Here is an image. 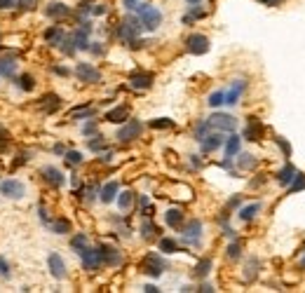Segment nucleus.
Returning a JSON list of instances; mask_svg holds the SVG:
<instances>
[{
	"mask_svg": "<svg viewBox=\"0 0 305 293\" xmlns=\"http://www.w3.org/2000/svg\"><path fill=\"white\" fill-rule=\"evenodd\" d=\"M134 10L139 12V21L146 31H157V28H160V23H162V12L157 10V7H152L148 2H139Z\"/></svg>",
	"mask_w": 305,
	"mask_h": 293,
	"instance_id": "1",
	"label": "nucleus"
},
{
	"mask_svg": "<svg viewBox=\"0 0 305 293\" xmlns=\"http://www.w3.org/2000/svg\"><path fill=\"white\" fill-rule=\"evenodd\" d=\"M141 31H143V26H141L139 17H129L125 21H120V26H117V38H120L127 47H131L136 40H139Z\"/></svg>",
	"mask_w": 305,
	"mask_h": 293,
	"instance_id": "2",
	"label": "nucleus"
},
{
	"mask_svg": "<svg viewBox=\"0 0 305 293\" xmlns=\"http://www.w3.org/2000/svg\"><path fill=\"white\" fill-rule=\"evenodd\" d=\"M164 270H167V260L160 253H148V256L141 260V272L151 274V277H160Z\"/></svg>",
	"mask_w": 305,
	"mask_h": 293,
	"instance_id": "3",
	"label": "nucleus"
},
{
	"mask_svg": "<svg viewBox=\"0 0 305 293\" xmlns=\"http://www.w3.org/2000/svg\"><path fill=\"white\" fill-rule=\"evenodd\" d=\"M141 131H143V125H141L139 120H127L122 127L117 129V141L120 143H129V141L139 139Z\"/></svg>",
	"mask_w": 305,
	"mask_h": 293,
	"instance_id": "4",
	"label": "nucleus"
},
{
	"mask_svg": "<svg viewBox=\"0 0 305 293\" xmlns=\"http://www.w3.org/2000/svg\"><path fill=\"white\" fill-rule=\"evenodd\" d=\"M0 195H5L10 199H22L26 195V186L22 181H17V178H7V181L0 183Z\"/></svg>",
	"mask_w": 305,
	"mask_h": 293,
	"instance_id": "5",
	"label": "nucleus"
},
{
	"mask_svg": "<svg viewBox=\"0 0 305 293\" xmlns=\"http://www.w3.org/2000/svg\"><path fill=\"white\" fill-rule=\"evenodd\" d=\"M209 125L216 131H235L237 129V120L233 115H228V113H214L209 117Z\"/></svg>",
	"mask_w": 305,
	"mask_h": 293,
	"instance_id": "6",
	"label": "nucleus"
},
{
	"mask_svg": "<svg viewBox=\"0 0 305 293\" xmlns=\"http://www.w3.org/2000/svg\"><path fill=\"white\" fill-rule=\"evenodd\" d=\"M186 49L190 54H207L209 52V38L207 35H199V33H193L186 38Z\"/></svg>",
	"mask_w": 305,
	"mask_h": 293,
	"instance_id": "7",
	"label": "nucleus"
},
{
	"mask_svg": "<svg viewBox=\"0 0 305 293\" xmlns=\"http://www.w3.org/2000/svg\"><path fill=\"white\" fill-rule=\"evenodd\" d=\"M80 258H82V265L85 270H89V272H96V270L101 268L104 263H101V253H99V246L92 249V246H85L80 251Z\"/></svg>",
	"mask_w": 305,
	"mask_h": 293,
	"instance_id": "8",
	"label": "nucleus"
},
{
	"mask_svg": "<svg viewBox=\"0 0 305 293\" xmlns=\"http://www.w3.org/2000/svg\"><path fill=\"white\" fill-rule=\"evenodd\" d=\"M181 234H183V239H186L188 244H199V237H202V221H197V218L188 221L186 225L181 228Z\"/></svg>",
	"mask_w": 305,
	"mask_h": 293,
	"instance_id": "9",
	"label": "nucleus"
},
{
	"mask_svg": "<svg viewBox=\"0 0 305 293\" xmlns=\"http://www.w3.org/2000/svg\"><path fill=\"white\" fill-rule=\"evenodd\" d=\"M75 75H78V80H80V82H89V84H94V82L101 80V73L94 68L92 63H85V61L75 66Z\"/></svg>",
	"mask_w": 305,
	"mask_h": 293,
	"instance_id": "10",
	"label": "nucleus"
},
{
	"mask_svg": "<svg viewBox=\"0 0 305 293\" xmlns=\"http://www.w3.org/2000/svg\"><path fill=\"white\" fill-rule=\"evenodd\" d=\"M89 33H92V23L85 21L75 33L70 35L73 42H75V49H89V45H92V42H89Z\"/></svg>",
	"mask_w": 305,
	"mask_h": 293,
	"instance_id": "11",
	"label": "nucleus"
},
{
	"mask_svg": "<svg viewBox=\"0 0 305 293\" xmlns=\"http://www.w3.org/2000/svg\"><path fill=\"white\" fill-rule=\"evenodd\" d=\"M99 253H101V263H104V265L115 268V265H120V263H122V253L117 251L115 246L101 244V246H99Z\"/></svg>",
	"mask_w": 305,
	"mask_h": 293,
	"instance_id": "12",
	"label": "nucleus"
},
{
	"mask_svg": "<svg viewBox=\"0 0 305 293\" xmlns=\"http://www.w3.org/2000/svg\"><path fill=\"white\" fill-rule=\"evenodd\" d=\"M40 174H43V181H45L47 186H52V188H61L64 183H66V176L61 174L57 167H45Z\"/></svg>",
	"mask_w": 305,
	"mask_h": 293,
	"instance_id": "13",
	"label": "nucleus"
},
{
	"mask_svg": "<svg viewBox=\"0 0 305 293\" xmlns=\"http://www.w3.org/2000/svg\"><path fill=\"white\" fill-rule=\"evenodd\" d=\"M47 265H49V272H52L54 279H64L66 277V263H64V258L59 256V253H49Z\"/></svg>",
	"mask_w": 305,
	"mask_h": 293,
	"instance_id": "14",
	"label": "nucleus"
},
{
	"mask_svg": "<svg viewBox=\"0 0 305 293\" xmlns=\"http://www.w3.org/2000/svg\"><path fill=\"white\" fill-rule=\"evenodd\" d=\"M152 80H155L152 73H131V75H129V84H131L134 89H151Z\"/></svg>",
	"mask_w": 305,
	"mask_h": 293,
	"instance_id": "15",
	"label": "nucleus"
},
{
	"mask_svg": "<svg viewBox=\"0 0 305 293\" xmlns=\"http://www.w3.org/2000/svg\"><path fill=\"white\" fill-rule=\"evenodd\" d=\"M263 136V122L258 120V117H249V122H246V129H244V139L246 141H261Z\"/></svg>",
	"mask_w": 305,
	"mask_h": 293,
	"instance_id": "16",
	"label": "nucleus"
},
{
	"mask_svg": "<svg viewBox=\"0 0 305 293\" xmlns=\"http://www.w3.org/2000/svg\"><path fill=\"white\" fill-rule=\"evenodd\" d=\"M199 143H202V152H211V150H216V148H221L223 143H225V139L221 136V131H216V134H207Z\"/></svg>",
	"mask_w": 305,
	"mask_h": 293,
	"instance_id": "17",
	"label": "nucleus"
},
{
	"mask_svg": "<svg viewBox=\"0 0 305 293\" xmlns=\"http://www.w3.org/2000/svg\"><path fill=\"white\" fill-rule=\"evenodd\" d=\"M40 110H43V113H47V115H49V113H54V110H59V108H61V99H59L57 94H45V96H43V99H40Z\"/></svg>",
	"mask_w": 305,
	"mask_h": 293,
	"instance_id": "18",
	"label": "nucleus"
},
{
	"mask_svg": "<svg viewBox=\"0 0 305 293\" xmlns=\"http://www.w3.org/2000/svg\"><path fill=\"white\" fill-rule=\"evenodd\" d=\"M68 14H70V7H66L64 2H49L45 7V17H49V19H64Z\"/></svg>",
	"mask_w": 305,
	"mask_h": 293,
	"instance_id": "19",
	"label": "nucleus"
},
{
	"mask_svg": "<svg viewBox=\"0 0 305 293\" xmlns=\"http://www.w3.org/2000/svg\"><path fill=\"white\" fill-rule=\"evenodd\" d=\"M64 38H66V31H64L61 26H49L45 31V42L47 45H52V47H59Z\"/></svg>",
	"mask_w": 305,
	"mask_h": 293,
	"instance_id": "20",
	"label": "nucleus"
},
{
	"mask_svg": "<svg viewBox=\"0 0 305 293\" xmlns=\"http://www.w3.org/2000/svg\"><path fill=\"white\" fill-rule=\"evenodd\" d=\"M244 89H246V82L244 80H235V84L230 87V92H225V104L235 105L237 101H240V96H242Z\"/></svg>",
	"mask_w": 305,
	"mask_h": 293,
	"instance_id": "21",
	"label": "nucleus"
},
{
	"mask_svg": "<svg viewBox=\"0 0 305 293\" xmlns=\"http://www.w3.org/2000/svg\"><path fill=\"white\" fill-rule=\"evenodd\" d=\"M106 120H108V122H115V125H120V122H127V120H129V108H127V105H117V108H113V110H108V113H106Z\"/></svg>",
	"mask_w": 305,
	"mask_h": 293,
	"instance_id": "22",
	"label": "nucleus"
},
{
	"mask_svg": "<svg viewBox=\"0 0 305 293\" xmlns=\"http://www.w3.org/2000/svg\"><path fill=\"white\" fill-rule=\"evenodd\" d=\"M117 190H120V186H117L115 181H110V183H106V186L99 190V199H101L104 204H110V202L117 197Z\"/></svg>",
	"mask_w": 305,
	"mask_h": 293,
	"instance_id": "23",
	"label": "nucleus"
},
{
	"mask_svg": "<svg viewBox=\"0 0 305 293\" xmlns=\"http://www.w3.org/2000/svg\"><path fill=\"white\" fill-rule=\"evenodd\" d=\"M14 70H17V57L14 54H7V57L0 59V75L10 78V75H14Z\"/></svg>",
	"mask_w": 305,
	"mask_h": 293,
	"instance_id": "24",
	"label": "nucleus"
},
{
	"mask_svg": "<svg viewBox=\"0 0 305 293\" xmlns=\"http://www.w3.org/2000/svg\"><path fill=\"white\" fill-rule=\"evenodd\" d=\"M261 209H263V204H261V202H254V204H249V207H244V209H240L237 216H240V221H242V223H249V221H254V218H256V213Z\"/></svg>",
	"mask_w": 305,
	"mask_h": 293,
	"instance_id": "25",
	"label": "nucleus"
},
{
	"mask_svg": "<svg viewBox=\"0 0 305 293\" xmlns=\"http://www.w3.org/2000/svg\"><path fill=\"white\" fill-rule=\"evenodd\" d=\"M240 146H242V139H240L237 134H233L230 139H225V157H230V160H233L235 155L240 152Z\"/></svg>",
	"mask_w": 305,
	"mask_h": 293,
	"instance_id": "26",
	"label": "nucleus"
},
{
	"mask_svg": "<svg viewBox=\"0 0 305 293\" xmlns=\"http://www.w3.org/2000/svg\"><path fill=\"white\" fill-rule=\"evenodd\" d=\"M293 176H296L293 164H286L282 171H277V176H275V178H277V183H280V186H289V183L293 181Z\"/></svg>",
	"mask_w": 305,
	"mask_h": 293,
	"instance_id": "27",
	"label": "nucleus"
},
{
	"mask_svg": "<svg viewBox=\"0 0 305 293\" xmlns=\"http://www.w3.org/2000/svg\"><path fill=\"white\" fill-rule=\"evenodd\" d=\"M164 223L169 225V228H178L181 223H183V211L181 209H169L164 213Z\"/></svg>",
	"mask_w": 305,
	"mask_h": 293,
	"instance_id": "28",
	"label": "nucleus"
},
{
	"mask_svg": "<svg viewBox=\"0 0 305 293\" xmlns=\"http://www.w3.org/2000/svg\"><path fill=\"white\" fill-rule=\"evenodd\" d=\"M209 272H211V258H202L197 265H195V270H193V274L199 277V279H204Z\"/></svg>",
	"mask_w": 305,
	"mask_h": 293,
	"instance_id": "29",
	"label": "nucleus"
},
{
	"mask_svg": "<svg viewBox=\"0 0 305 293\" xmlns=\"http://www.w3.org/2000/svg\"><path fill=\"white\" fill-rule=\"evenodd\" d=\"M117 204H120V209L122 211H129L131 209V204H134V192H131V190H125V192L117 197Z\"/></svg>",
	"mask_w": 305,
	"mask_h": 293,
	"instance_id": "30",
	"label": "nucleus"
},
{
	"mask_svg": "<svg viewBox=\"0 0 305 293\" xmlns=\"http://www.w3.org/2000/svg\"><path fill=\"white\" fill-rule=\"evenodd\" d=\"M157 244H160V251H162V253H176V251H178V244H176L172 237H162Z\"/></svg>",
	"mask_w": 305,
	"mask_h": 293,
	"instance_id": "31",
	"label": "nucleus"
},
{
	"mask_svg": "<svg viewBox=\"0 0 305 293\" xmlns=\"http://www.w3.org/2000/svg\"><path fill=\"white\" fill-rule=\"evenodd\" d=\"M207 104L211 105V108H218V105L225 104V92L223 89H216V92H211L209 94V101Z\"/></svg>",
	"mask_w": 305,
	"mask_h": 293,
	"instance_id": "32",
	"label": "nucleus"
},
{
	"mask_svg": "<svg viewBox=\"0 0 305 293\" xmlns=\"http://www.w3.org/2000/svg\"><path fill=\"white\" fill-rule=\"evenodd\" d=\"M70 117L78 120V117H94V108L92 105H80V108H73L70 110Z\"/></svg>",
	"mask_w": 305,
	"mask_h": 293,
	"instance_id": "33",
	"label": "nucleus"
},
{
	"mask_svg": "<svg viewBox=\"0 0 305 293\" xmlns=\"http://www.w3.org/2000/svg\"><path fill=\"white\" fill-rule=\"evenodd\" d=\"M61 52H64V54H66V57H73V54H75V52H78V49H75V42H73V38H70V35H66V38H64V40H61Z\"/></svg>",
	"mask_w": 305,
	"mask_h": 293,
	"instance_id": "34",
	"label": "nucleus"
},
{
	"mask_svg": "<svg viewBox=\"0 0 305 293\" xmlns=\"http://www.w3.org/2000/svg\"><path fill=\"white\" fill-rule=\"evenodd\" d=\"M52 230H54L57 234H66V232H70V221H68V218H59V221L52 223Z\"/></svg>",
	"mask_w": 305,
	"mask_h": 293,
	"instance_id": "35",
	"label": "nucleus"
},
{
	"mask_svg": "<svg viewBox=\"0 0 305 293\" xmlns=\"http://www.w3.org/2000/svg\"><path fill=\"white\" fill-rule=\"evenodd\" d=\"M85 246H87V234H85V232L75 234V237L70 239V249H73V251H78V253H80Z\"/></svg>",
	"mask_w": 305,
	"mask_h": 293,
	"instance_id": "36",
	"label": "nucleus"
},
{
	"mask_svg": "<svg viewBox=\"0 0 305 293\" xmlns=\"http://www.w3.org/2000/svg\"><path fill=\"white\" fill-rule=\"evenodd\" d=\"M298 190H305V174H298L293 176V181L289 183V192H298Z\"/></svg>",
	"mask_w": 305,
	"mask_h": 293,
	"instance_id": "37",
	"label": "nucleus"
},
{
	"mask_svg": "<svg viewBox=\"0 0 305 293\" xmlns=\"http://www.w3.org/2000/svg\"><path fill=\"white\" fill-rule=\"evenodd\" d=\"M228 258H230V260H240V258H242V242H240V239H235L233 244L228 246Z\"/></svg>",
	"mask_w": 305,
	"mask_h": 293,
	"instance_id": "38",
	"label": "nucleus"
},
{
	"mask_svg": "<svg viewBox=\"0 0 305 293\" xmlns=\"http://www.w3.org/2000/svg\"><path fill=\"white\" fill-rule=\"evenodd\" d=\"M87 148H89L92 152H101L106 148V139L104 136H94V139L87 141Z\"/></svg>",
	"mask_w": 305,
	"mask_h": 293,
	"instance_id": "39",
	"label": "nucleus"
},
{
	"mask_svg": "<svg viewBox=\"0 0 305 293\" xmlns=\"http://www.w3.org/2000/svg\"><path fill=\"white\" fill-rule=\"evenodd\" d=\"M155 234H157V228H155L151 221H146L141 225V237H143V239H155Z\"/></svg>",
	"mask_w": 305,
	"mask_h": 293,
	"instance_id": "40",
	"label": "nucleus"
},
{
	"mask_svg": "<svg viewBox=\"0 0 305 293\" xmlns=\"http://www.w3.org/2000/svg\"><path fill=\"white\" fill-rule=\"evenodd\" d=\"M17 84H19V89H23V92H33L35 89V80L31 75H22V78L17 80Z\"/></svg>",
	"mask_w": 305,
	"mask_h": 293,
	"instance_id": "41",
	"label": "nucleus"
},
{
	"mask_svg": "<svg viewBox=\"0 0 305 293\" xmlns=\"http://www.w3.org/2000/svg\"><path fill=\"white\" fill-rule=\"evenodd\" d=\"M209 129H211V125H209V120H202L197 127H195V139L197 141H202L207 134H209Z\"/></svg>",
	"mask_w": 305,
	"mask_h": 293,
	"instance_id": "42",
	"label": "nucleus"
},
{
	"mask_svg": "<svg viewBox=\"0 0 305 293\" xmlns=\"http://www.w3.org/2000/svg\"><path fill=\"white\" fill-rule=\"evenodd\" d=\"M152 129H172L174 127V120H167V117H157V120H152L151 122Z\"/></svg>",
	"mask_w": 305,
	"mask_h": 293,
	"instance_id": "43",
	"label": "nucleus"
},
{
	"mask_svg": "<svg viewBox=\"0 0 305 293\" xmlns=\"http://www.w3.org/2000/svg\"><path fill=\"white\" fill-rule=\"evenodd\" d=\"M240 169H254L256 167V160L251 157V155H240Z\"/></svg>",
	"mask_w": 305,
	"mask_h": 293,
	"instance_id": "44",
	"label": "nucleus"
},
{
	"mask_svg": "<svg viewBox=\"0 0 305 293\" xmlns=\"http://www.w3.org/2000/svg\"><path fill=\"white\" fill-rule=\"evenodd\" d=\"M256 272H258V260H256V258H251V260H249V265H246V279H254V277H256Z\"/></svg>",
	"mask_w": 305,
	"mask_h": 293,
	"instance_id": "45",
	"label": "nucleus"
},
{
	"mask_svg": "<svg viewBox=\"0 0 305 293\" xmlns=\"http://www.w3.org/2000/svg\"><path fill=\"white\" fill-rule=\"evenodd\" d=\"M64 157H66V162H68V164H80L82 162V155L78 150H68Z\"/></svg>",
	"mask_w": 305,
	"mask_h": 293,
	"instance_id": "46",
	"label": "nucleus"
},
{
	"mask_svg": "<svg viewBox=\"0 0 305 293\" xmlns=\"http://www.w3.org/2000/svg\"><path fill=\"white\" fill-rule=\"evenodd\" d=\"M277 146L282 148V152H284V157H291V146H289V141L282 139V136H277Z\"/></svg>",
	"mask_w": 305,
	"mask_h": 293,
	"instance_id": "47",
	"label": "nucleus"
},
{
	"mask_svg": "<svg viewBox=\"0 0 305 293\" xmlns=\"http://www.w3.org/2000/svg\"><path fill=\"white\" fill-rule=\"evenodd\" d=\"M17 7H19V10H35V7H38V0H17Z\"/></svg>",
	"mask_w": 305,
	"mask_h": 293,
	"instance_id": "48",
	"label": "nucleus"
},
{
	"mask_svg": "<svg viewBox=\"0 0 305 293\" xmlns=\"http://www.w3.org/2000/svg\"><path fill=\"white\" fill-rule=\"evenodd\" d=\"M0 274H2V277H10V265H7V260L2 256H0Z\"/></svg>",
	"mask_w": 305,
	"mask_h": 293,
	"instance_id": "49",
	"label": "nucleus"
},
{
	"mask_svg": "<svg viewBox=\"0 0 305 293\" xmlns=\"http://www.w3.org/2000/svg\"><path fill=\"white\" fill-rule=\"evenodd\" d=\"M94 131H96V122H87V125L82 127V134H85V136H89Z\"/></svg>",
	"mask_w": 305,
	"mask_h": 293,
	"instance_id": "50",
	"label": "nucleus"
},
{
	"mask_svg": "<svg viewBox=\"0 0 305 293\" xmlns=\"http://www.w3.org/2000/svg\"><path fill=\"white\" fill-rule=\"evenodd\" d=\"M54 73L61 75V78H68V75H70V70L68 68H61V66H54Z\"/></svg>",
	"mask_w": 305,
	"mask_h": 293,
	"instance_id": "51",
	"label": "nucleus"
},
{
	"mask_svg": "<svg viewBox=\"0 0 305 293\" xmlns=\"http://www.w3.org/2000/svg\"><path fill=\"white\" fill-rule=\"evenodd\" d=\"M17 0H0V10H7V7H14Z\"/></svg>",
	"mask_w": 305,
	"mask_h": 293,
	"instance_id": "52",
	"label": "nucleus"
},
{
	"mask_svg": "<svg viewBox=\"0 0 305 293\" xmlns=\"http://www.w3.org/2000/svg\"><path fill=\"white\" fill-rule=\"evenodd\" d=\"M240 202H242V197L237 195V197H233L230 202H228V209H235V207H240Z\"/></svg>",
	"mask_w": 305,
	"mask_h": 293,
	"instance_id": "53",
	"label": "nucleus"
},
{
	"mask_svg": "<svg viewBox=\"0 0 305 293\" xmlns=\"http://www.w3.org/2000/svg\"><path fill=\"white\" fill-rule=\"evenodd\" d=\"M143 291H146V293H157L160 289H157V286H152V284H146V286H143Z\"/></svg>",
	"mask_w": 305,
	"mask_h": 293,
	"instance_id": "54",
	"label": "nucleus"
},
{
	"mask_svg": "<svg viewBox=\"0 0 305 293\" xmlns=\"http://www.w3.org/2000/svg\"><path fill=\"white\" fill-rule=\"evenodd\" d=\"M136 5H139V0H125V7H127V10H134Z\"/></svg>",
	"mask_w": 305,
	"mask_h": 293,
	"instance_id": "55",
	"label": "nucleus"
},
{
	"mask_svg": "<svg viewBox=\"0 0 305 293\" xmlns=\"http://www.w3.org/2000/svg\"><path fill=\"white\" fill-rule=\"evenodd\" d=\"M190 164H193V167H197V169L202 167V162H199V157H197V155H190Z\"/></svg>",
	"mask_w": 305,
	"mask_h": 293,
	"instance_id": "56",
	"label": "nucleus"
},
{
	"mask_svg": "<svg viewBox=\"0 0 305 293\" xmlns=\"http://www.w3.org/2000/svg\"><path fill=\"white\" fill-rule=\"evenodd\" d=\"M89 49H92L96 57H101V54H104V47H101V45H94V47H89Z\"/></svg>",
	"mask_w": 305,
	"mask_h": 293,
	"instance_id": "57",
	"label": "nucleus"
},
{
	"mask_svg": "<svg viewBox=\"0 0 305 293\" xmlns=\"http://www.w3.org/2000/svg\"><path fill=\"white\" fill-rule=\"evenodd\" d=\"M94 14H99V17H101V14H106V5H96V7H94Z\"/></svg>",
	"mask_w": 305,
	"mask_h": 293,
	"instance_id": "58",
	"label": "nucleus"
},
{
	"mask_svg": "<svg viewBox=\"0 0 305 293\" xmlns=\"http://www.w3.org/2000/svg\"><path fill=\"white\" fill-rule=\"evenodd\" d=\"M199 291H207V293H211V291H214V286H209V284H202V286H199Z\"/></svg>",
	"mask_w": 305,
	"mask_h": 293,
	"instance_id": "59",
	"label": "nucleus"
},
{
	"mask_svg": "<svg viewBox=\"0 0 305 293\" xmlns=\"http://www.w3.org/2000/svg\"><path fill=\"white\" fill-rule=\"evenodd\" d=\"M110 157H113V152H106V155H101V162H110Z\"/></svg>",
	"mask_w": 305,
	"mask_h": 293,
	"instance_id": "60",
	"label": "nucleus"
},
{
	"mask_svg": "<svg viewBox=\"0 0 305 293\" xmlns=\"http://www.w3.org/2000/svg\"><path fill=\"white\" fill-rule=\"evenodd\" d=\"M261 2H265V5H280L282 0H261Z\"/></svg>",
	"mask_w": 305,
	"mask_h": 293,
	"instance_id": "61",
	"label": "nucleus"
},
{
	"mask_svg": "<svg viewBox=\"0 0 305 293\" xmlns=\"http://www.w3.org/2000/svg\"><path fill=\"white\" fill-rule=\"evenodd\" d=\"M5 139H7V131H5V129L0 127V141H5Z\"/></svg>",
	"mask_w": 305,
	"mask_h": 293,
	"instance_id": "62",
	"label": "nucleus"
},
{
	"mask_svg": "<svg viewBox=\"0 0 305 293\" xmlns=\"http://www.w3.org/2000/svg\"><path fill=\"white\" fill-rule=\"evenodd\" d=\"M188 2H190V5H199V0H188Z\"/></svg>",
	"mask_w": 305,
	"mask_h": 293,
	"instance_id": "63",
	"label": "nucleus"
},
{
	"mask_svg": "<svg viewBox=\"0 0 305 293\" xmlns=\"http://www.w3.org/2000/svg\"><path fill=\"white\" fill-rule=\"evenodd\" d=\"M301 268H303V270H305V258H303V260H301Z\"/></svg>",
	"mask_w": 305,
	"mask_h": 293,
	"instance_id": "64",
	"label": "nucleus"
}]
</instances>
